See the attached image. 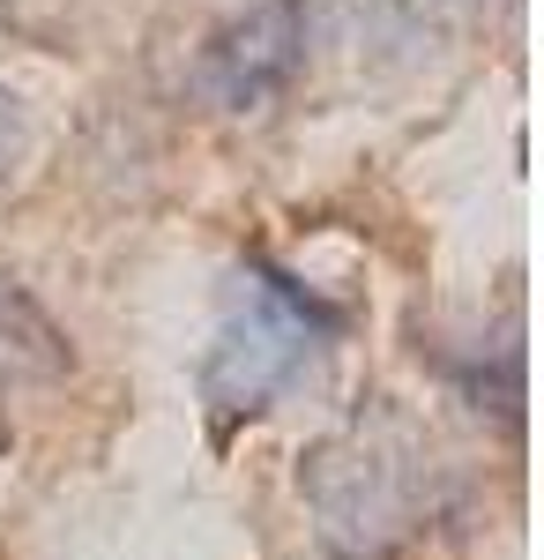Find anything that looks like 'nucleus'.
Returning a JSON list of instances; mask_svg holds the SVG:
<instances>
[{
  "mask_svg": "<svg viewBox=\"0 0 544 560\" xmlns=\"http://www.w3.org/2000/svg\"><path fill=\"white\" fill-rule=\"evenodd\" d=\"M477 15V0H329L335 38L358 60H425Z\"/></svg>",
  "mask_w": 544,
  "mask_h": 560,
  "instance_id": "nucleus-4",
  "label": "nucleus"
},
{
  "mask_svg": "<svg viewBox=\"0 0 544 560\" xmlns=\"http://www.w3.org/2000/svg\"><path fill=\"white\" fill-rule=\"evenodd\" d=\"M298 68H306V0H261L202 45L194 83L216 113H261L292 90Z\"/></svg>",
  "mask_w": 544,
  "mask_h": 560,
  "instance_id": "nucleus-3",
  "label": "nucleus"
},
{
  "mask_svg": "<svg viewBox=\"0 0 544 560\" xmlns=\"http://www.w3.org/2000/svg\"><path fill=\"white\" fill-rule=\"evenodd\" d=\"M68 366H75V345L60 337V322L0 277V388H45Z\"/></svg>",
  "mask_w": 544,
  "mask_h": 560,
  "instance_id": "nucleus-5",
  "label": "nucleus"
},
{
  "mask_svg": "<svg viewBox=\"0 0 544 560\" xmlns=\"http://www.w3.org/2000/svg\"><path fill=\"white\" fill-rule=\"evenodd\" d=\"M306 501L335 546L351 553H388L403 546L425 516H433V493H440V464L418 433L403 427L395 411H374L358 427H343L335 441H321L306 456Z\"/></svg>",
  "mask_w": 544,
  "mask_h": 560,
  "instance_id": "nucleus-2",
  "label": "nucleus"
},
{
  "mask_svg": "<svg viewBox=\"0 0 544 560\" xmlns=\"http://www.w3.org/2000/svg\"><path fill=\"white\" fill-rule=\"evenodd\" d=\"M15 165H23V113H15V97L0 90V187L15 179Z\"/></svg>",
  "mask_w": 544,
  "mask_h": 560,
  "instance_id": "nucleus-6",
  "label": "nucleus"
},
{
  "mask_svg": "<svg viewBox=\"0 0 544 560\" xmlns=\"http://www.w3.org/2000/svg\"><path fill=\"white\" fill-rule=\"evenodd\" d=\"M335 337H343V306L306 292L292 269H276L269 255H247L232 269L224 322H216L210 359H202V404H210V419L216 427L261 419Z\"/></svg>",
  "mask_w": 544,
  "mask_h": 560,
  "instance_id": "nucleus-1",
  "label": "nucleus"
}]
</instances>
